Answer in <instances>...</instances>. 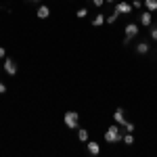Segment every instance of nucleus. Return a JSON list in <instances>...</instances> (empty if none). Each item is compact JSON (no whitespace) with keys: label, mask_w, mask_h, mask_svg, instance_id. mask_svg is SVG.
<instances>
[{"label":"nucleus","mask_w":157,"mask_h":157,"mask_svg":"<svg viewBox=\"0 0 157 157\" xmlns=\"http://www.w3.org/2000/svg\"><path fill=\"white\" fill-rule=\"evenodd\" d=\"M124 143H126V145H134V136L132 134H126V136H124Z\"/></svg>","instance_id":"nucleus-15"},{"label":"nucleus","mask_w":157,"mask_h":157,"mask_svg":"<svg viewBox=\"0 0 157 157\" xmlns=\"http://www.w3.org/2000/svg\"><path fill=\"white\" fill-rule=\"evenodd\" d=\"M36 15L40 17V19H46V17L50 15V9H48V6H44V4H40L38 11H36Z\"/></svg>","instance_id":"nucleus-9"},{"label":"nucleus","mask_w":157,"mask_h":157,"mask_svg":"<svg viewBox=\"0 0 157 157\" xmlns=\"http://www.w3.org/2000/svg\"><path fill=\"white\" fill-rule=\"evenodd\" d=\"M136 52H138V55H147V52H149V44H147V42H140V44L136 46Z\"/></svg>","instance_id":"nucleus-13"},{"label":"nucleus","mask_w":157,"mask_h":157,"mask_svg":"<svg viewBox=\"0 0 157 157\" xmlns=\"http://www.w3.org/2000/svg\"><path fill=\"white\" fill-rule=\"evenodd\" d=\"M117 15H120V13L113 11V13H111V15L107 17V23H115V21H117Z\"/></svg>","instance_id":"nucleus-14"},{"label":"nucleus","mask_w":157,"mask_h":157,"mask_svg":"<svg viewBox=\"0 0 157 157\" xmlns=\"http://www.w3.org/2000/svg\"><path fill=\"white\" fill-rule=\"evenodd\" d=\"M63 120H65V126H67L69 130H78V128H80V124H78V121H80V115H78L75 111H67Z\"/></svg>","instance_id":"nucleus-2"},{"label":"nucleus","mask_w":157,"mask_h":157,"mask_svg":"<svg viewBox=\"0 0 157 157\" xmlns=\"http://www.w3.org/2000/svg\"><path fill=\"white\" fill-rule=\"evenodd\" d=\"M136 34H138V25H136V23H128V25H126V38L132 40Z\"/></svg>","instance_id":"nucleus-6"},{"label":"nucleus","mask_w":157,"mask_h":157,"mask_svg":"<svg viewBox=\"0 0 157 157\" xmlns=\"http://www.w3.org/2000/svg\"><path fill=\"white\" fill-rule=\"evenodd\" d=\"M88 153H90V155H98V153H101V145L94 143V140H88Z\"/></svg>","instance_id":"nucleus-8"},{"label":"nucleus","mask_w":157,"mask_h":157,"mask_svg":"<svg viewBox=\"0 0 157 157\" xmlns=\"http://www.w3.org/2000/svg\"><path fill=\"white\" fill-rule=\"evenodd\" d=\"M90 2H92L94 6H103V4H105V0H90Z\"/></svg>","instance_id":"nucleus-18"},{"label":"nucleus","mask_w":157,"mask_h":157,"mask_svg":"<svg viewBox=\"0 0 157 157\" xmlns=\"http://www.w3.org/2000/svg\"><path fill=\"white\" fill-rule=\"evenodd\" d=\"M132 6H134V9H140V6H145V4H140V0H134Z\"/></svg>","instance_id":"nucleus-19"},{"label":"nucleus","mask_w":157,"mask_h":157,"mask_svg":"<svg viewBox=\"0 0 157 157\" xmlns=\"http://www.w3.org/2000/svg\"><path fill=\"white\" fill-rule=\"evenodd\" d=\"M0 57H6V50L2 48V46H0Z\"/></svg>","instance_id":"nucleus-22"},{"label":"nucleus","mask_w":157,"mask_h":157,"mask_svg":"<svg viewBox=\"0 0 157 157\" xmlns=\"http://www.w3.org/2000/svg\"><path fill=\"white\" fill-rule=\"evenodd\" d=\"M34 2H40V0H34Z\"/></svg>","instance_id":"nucleus-24"},{"label":"nucleus","mask_w":157,"mask_h":157,"mask_svg":"<svg viewBox=\"0 0 157 157\" xmlns=\"http://www.w3.org/2000/svg\"><path fill=\"white\" fill-rule=\"evenodd\" d=\"M151 38H153V40H157V27H153V29H151Z\"/></svg>","instance_id":"nucleus-20"},{"label":"nucleus","mask_w":157,"mask_h":157,"mask_svg":"<svg viewBox=\"0 0 157 157\" xmlns=\"http://www.w3.org/2000/svg\"><path fill=\"white\" fill-rule=\"evenodd\" d=\"M4 71L9 73V75H17V63L9 57H4Z\"/></svg>","instance_id":"nucleus-3"},{"label":"nucleus","mask_w":157,"mask_h":157,"mask_svg":"<svg viewBox=\"0 0 157 157\" xmlns=\"http://www.w3.org/2000/svg\"><path fill=\"white\" fill-rule=\"evenodd\" d=\"M78 140L88 143V130H84V128H78Z\"/></svg>","instance_id":"nucleus-11"},{"label":"nucleus","mask_w":157,"mask_h":157,"mask_svg":"<svg viewBox=\"0 0 157 157\" xmlns=\"http://www.w3.org/2000/svg\"><path fill=\"white\" fill-rule=\"evenodd\" d=\"M151 23H153V17H151V11L140 13V25H145V27H149Z\"/></svg>","instance_id":"nucleus-7"},{"label":"nucleus","mask_w":157,"mask_h":157,"mask_svg":"<svg viewBox=\"0 0 157 157\" xmlns=\"http://www.w3.org/2000/svg\"><path fill=\"white\" fill-rule=\"evenodd\" d=\"M86 15H88V11H86V9H78V17H80V19H84Z\"/></svg>","instance_id":"nucleus-16"},{"label":"nucleus","mask_w":157,"mask_h":157,"mask_svg":"<svg viewBox=\"0 0 157 157\" xmlns=\"http://www.w3.org/2000/svg\"><path fill=\"white\" fill-rule=\"evenodd\" d=\"M105 140H107V143H120V140H124V134H121V130H120V124L109 126L107 132H105Z\"/></svg>","instance_id":"nucleus-1"},{"label":"nucleus","mask_w":157,"mask_h":157,"mask_svg":"<svg viewBox=\"0 0 157 157\" xmlns=\"http://www.w3.org/2000/svg\"><path fill=\"white\" fill-rule=\"evenodd\" d=\"M103 23H105V15H103V13H98L97 17L92 19V25H94V27H101Z\"/></svg>","instance_id":"nucleus-10"},{"label":"nucleus","mask_w":157,"mask_h":157,"mask_svg":"<svg viewBox=\"0 0 157 157\" xmlns=\"http://www.w3.org/2000/svg\"><path fill=\"white\" fill-rule=\"evenodd\" d=\"M4 92H6V86H4L2 82H0V94H4Z\"/></svg>","instance_id":"nucleus-21"},{"label":"nucleus","mask_w":157,"mask_h":157,"mask_svg":"<svg viewBox=\"0 0 157 157\" xmlns=\"http://www.w3.org/2000/svg\"><path fill=\"white\" fill-rule=\"evenodd\" d=\"M113 120L117 121V124H126V111H124V107H117L115 109V113H113Z\"/></svg>","instance_id":"nucleus-5"},{"label":"nucleus","mask_w":157,"mask_h":157,"mask_svg":"<svg viewBox=\"0 0 157 157\" xmlns=\"http://www.w3.org/2000/svg\"><path fill=\"white\" fill-rule=\"evenodd\" d=\"M145 6H147V11L155 13L157 11V0H145Z\"/></svg>","instance_id":"nucleus-12"},{"label":"nucleus","mask_w":157,"mask_h":157,"mask_svg":"<svg viewBox=\"0 0 157 157\" xmlns=\"http://www.w3.org/2000/svg\"><path fill=\"white\" fill-rule=\"evenodd\" d=\"M124 126H126V130H128V132H132V130H134V124H130V121H126Z\"/></svg>","instance_id":"nucleus-17"},{"label":"nucleus","mask_w":157,"mask_h":157,"mask_svg":"<svg viewBox=\"0 0 157 157\" xmlns=\"http://www.w3.org/2000/svg\"><path fill=\"white\" fill-rule=\"evenodd\" d=\"M105 2H113V0H105Z\"/></svg>","instance_id":"nucleus-23"},{"label":"nucleus","mask_w":157,"mask_h":157,"mask_svg":"<svg viewBox=\"0 0 157 157\" xmlns=\"http://www.w3.org/2000/svg\"><path fill=\"white\" fill-rule=\"evenodd\" d=\"M132 9H134L132 4H128V2H124V0L115 4V11L120 13V15H128V13H132Z\"/></svg>","instance_id":"nucleus-4"}]
</instances>
